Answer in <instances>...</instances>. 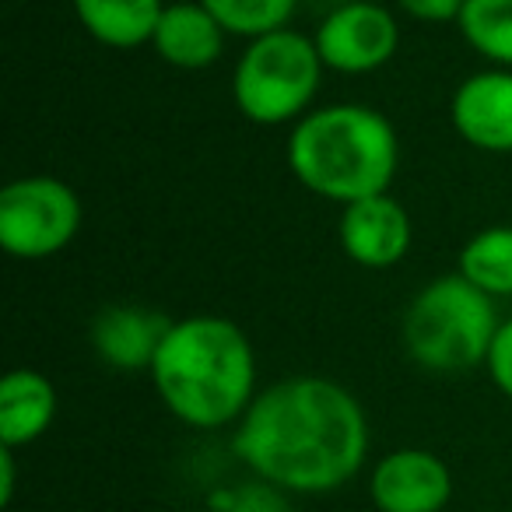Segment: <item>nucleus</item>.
Returning <instances> with one entry per match:
<instances>
[{"label": "nucleus", "mask_w": 512, "mask_h": 512, "mask_svg": "<svg viewBox=\"0 0 512 512\" xmlns=\"http://www.w3.org/2000/svg\"><path fill=\"white\" fill-rule=\"evenodd\" d=\"M495 334L491 295L460 274L428 281L404 313V348L428 372H467L488 362Z\"/></svg>", "instance_id": "obj_4"}, {"label": "nucleus", "mask_w": 512, "mask_h": 512, "mask_svg": "<svg viewBox=\"0 0 512 512\" xmlns=\"http://www.w3.org/2000/svg\"><path fill=\"white\" fill-rule=\"evenodd\" d=\"M228 32L218 25V18L200 4V0H176L165 4L162 22L155 29V53L169 67L179 71H204V67L218 64L225 53Z\"/></svg>", "instance_id": "obj_12"}, {"label": "nucleus", "mask_w": 512, "mask_h": 512, "mask_svg": "<svg viewBox=\"0 0 512 512\" xmlns=\"http://www.w3.org/2000/svg\"><path fill=\"white\" fill-rule=\"evenodd\" d=\"M288 165L309 193L348 207L390 190L400 165V141L379 109L337 102L295 123Z\"/></svg>", "instance_id": "obj_3"}, {"label": "nucleus", "mask_w": 512, "mask_h": 512, "mask_svg": "<svg viewBox=\"0 0 512 512\" xmlns=\"http://www.w3.org/2000/svg\"><path fill=\"white\" fill-rule=\"evenodd\" d=\"M369 449L365 411L344 386L320 376L274 383L249 404L235 453L292 491H330L358 474Z\"/></svg>", "instance_id": "obj_1"}, {"label": "nucleus", "mask_w": 512, "mask_h": 512, "mask_svg": "<svg viewBox=\"0 0 512 512\" xmlns=\"http://www.w3.org/2000/svg\"><path fill=\"white\" fill-rule=\"evenodd\" d=\"M323 57L309 36L281 29L271 36L249 39L232 71L235 109L249 123L281 127L299 123L309 113L323 81Z\"/></svg>", "instance_id": "obj_5"}, {"label": "nucleus", "mask_w": 512, "mask_h": 512, "mask_svg": "<svg viewBox=\"0 0 512 512\" xmlns=\"http://www.w3.org/2000/svg\"><path fill=\"white\" fill-rule=\"evenodd\" d=\"M488 372H491V383L512 400V316L505 323H498V334L491 341L488 351Z\"/></svg>", "instance_id": "obj_18"}, {"label": "nucleus", "mask_w": 512, "mask_h": 512, "mask_svg": "<svg viewBox=\"0 0 512 512\" xmlns=\"http://www.w3.org/2000/svg\"><path fill=\"white\" fill-rule=\"evenodd\" d=\"M228 36L260 39L288 29L299 0H200Z\"/></svg>", "instance_id": "obj_17"}, {"label": "nucleus", "mask_w": 512, "mask_h": 512, "mask_svg": "<svg viewBox=\"0 0 512 512\" xmlns=\"http://www.w3.org/2000/svg\"><path fill=\"white\" fill-rule=\"evenodd\" d=\"M313 43L327 71L372 74L393 60L400 46V25L383 4L348 0L323 18Z\"/></svg>", "instance_id": "obj_7"}, {"label": "nucleus", "mask_w": 512, "mask_h": 512, "mask_svg": "<svg viewBox=\"0 0 512 512\" xmlns=\"http://www.w3.org/2000/svg\"><path fill=\"white\" fill-rule=\"evenodd\" d=\"M337 239L348 260H355L358 267L386 271L407 256L414 228L404 204H397L390 193H379V197H365L344 207L337 221Z\"/></svg>", "instance_id": "obj_8"}, {"label": "nucleus", "mask_w": 512, "mask_h": 512, "mask_svg": "<svg viewBox=\"0 0 512 512\" xmlns=\"http://www.w3.org/2000/svg\"><path fill=\"white\" fill-rule=\"evenodd\" d=\"M397 4L414 22H428V25L456 22L463 11V0H397Z\"/></svg>", "instance_id": "obj_19"}, {"label": "nucleus", "mask_w": 512, "mask_h": 512, "mask_svg": "<svg viewBox=\"0 0 512 512\" xmlns=\"http://www.w3.org/2000/svg\"><path fill=\"white\" fill-rule=\"evenodd\" d=\"M449 495L446 463L425 449H397L372 474V498L383 512H439Z\"/></svg>", "instance_id": "obj_10"}, {"label": "nucleus", "mask_w": 512, "mask_h": 512, "mask_svg": "<svg viewBox=\"0 0 512 512\" xmlns=\"http://www.w3.org/2000/svg\"><path fill=\"white\" fill-rule=\"evenodd\" d=\"M453 127L470 148L509 155L512 151V71L491 67L460 81L449 102Z\"/></svg>", "instance_id": "obj_9"}, {"label": "nucleus", "mask_w": 512, "mask_h": 512, "mask_svg": "<svg viewBox=\"0 0 512 512\" xmlns=\"http://www.w3.org/2000/svg\"><path fill=\"white\" fill-rule=\"evenodd\" d=\"M0 474H4V484H0V498H4V505L11 502V491H15V456H11V449L4 446V453H0Z\"/></svg>", "instance_id": "obj_20"}, {"label": "nucleus", "mask_w": 512, "mask_h": 512, "mask_svg": "<svg viewBox=\"0 0 512 512\" xmlns=\"http://www.w3.org/2000/svg\"><path fill=\"white\" fill-rule=\"evenodd\" d=\"M172 323L144 306H106L92 320V344L99 358L113 369L137 372L155 365Z\"/></svg>", "instance_id": "obj_11"}, {"label": "nucleus", "mask_w": 512, "mask_h": 512, "mask_svg": "<svg viewBox=\"0 0 512 512\" xmlns=\"http://www.w3.org/2000/svg\"><path fill=\"white\" fill-rule=\"evenodd\" d=\"M456 25L470 50L491 67L512 71V0H463Z\"/></svg>", "instance_id": "obj_16"}, {"label": "nucleus", "mask_w": 512, "mask_h": 512, "mask_svg": "<svg viewBox=\"0 0 512 512\" xmlns=\"http://www.w3.org/2000/svg\"><path fill=\"white\" fill-rule=\"evenodd\" d=\"M460 278L484 295H512V225H491L470 235L460 249Z\"/></svg>", "instance_id": "obj_15"}, {"label": "nucleus", "mask_w": 512, "mask_h": 512, "mask_svg": "<svg viewBox=\"0 0 512 512\" xmlns=\"http://www.w3.org/2000/svg\"><path fill=\"white\" fill-rule=\"evenodd\" d=\"M162 404L193 428H221L253 404L256 358L225 316H186L165 334L151 365Z\"/></svg>", "instance_id": "obj_2"}, {"label": "nucleus", "mask_w": 512, "mask_h": 512, "mask_svg": "<svg viewBox=\"0 0 512 512\" xmlns=\"http://www.w3.org/2000/svg\"><path fill=\"white\" fill-rule=\"evenodd\" d=\"M81 200L64 179L22 176L0 190V246L15 260H46L71 246L81 228Z\"/></svg>", "instance_id": "obj_6"}, {"label": "nucleus", "mask_w": 512, "mask_h": 512, "mask_svg": "<svg viewBox=\"0 0 512 512\" xmlns=\"http://www.w3.org/2000/svg\"><path fill=\"white\" fill-rule=\"evenodd\" d=\"M57 418V390L43 372L15 369L0 383V442L8 449L36 442Z\"/></svg>", "instance_id": "obj_13"}, {"label": "nucleus", "mask_w": 512, "mask_h": 512, "mask_svg": "<svg viewBox=\"0 0 512 512\" xmlns=\"http://www.w3.org/2000/svg\"><path fill=\"white\" fill-rule=\"evenodd\" d=\"M81 29L109 50H137L151 43L162 22V0H71Z\"/></svg>", "instance_id": "obj_14"}]
</instances>
